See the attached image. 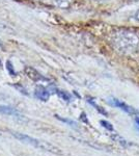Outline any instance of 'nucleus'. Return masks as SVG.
Wrapping results in <instances>:
<instances>
[{"label": "nucleus", "instance_id": "nucleus-1", "mask_svg": "<svg viewBox=\"0 0 139 156\" xmlns=\"http://www.w3.org/2000/svg\"><path fill=\"white\" fill-rule=\"evenodd\" d=\"M114 47L123 53H133L139 50V34L130 30H120L113 36Z\"/></svg>", "mask_w": 139, "mask_h": 156}, {"label": "nucleus", "instance_id": "nucleus-2", "mask_svg": "<svg viewBox=\"0 0 139 156\" xmlns=\"http://www.w3.org/2000/svg\"><path fill=\"white\" fill-rule=\"evenodd\" d=\"M12 135H14L17 140H21V142L25 143V144H29V145L33 146V147L40 148V149H42L44 151H49V152L55 153V154H60V153H61L60 152V150L55 147V146H53L51 144H48V143H46V142H41V140H36V138H33L31 136H28V135H26V134L14 132L12 133Z\"/></svg>", "mask_w": 139, "mask_h": 156}, {"label": "nucleus", "instance_id": "nucleus-3", "mask_svg": "<svg viewBox=\"0 0 139 156\" xmlns=\"http://www.w3.org/2000/svg\"><path fill=\"white\" fill-rule=\"evenodd\" d=\"M109 103L111 105H113V106L120 108V109L123 110V112H128V114H133V112H135V110H134L132 107H130L129 105H127L126 103H123L122 101H120V100L114 99V98H113V99H110Z\"/></svg>", "mask_w": 139, "mask_h": 156}, {"label": "nucleus", "instance_id": "nucleus-4", "mask_svg": "<svg viewBox=\"0 0 139 156\" xmlns=\"http://www.w3.org/2000/svg\"><path fill=\"white\" fill-rule=\"evenodd\" d=\"M35 97L37 99H40L41 101H48L50 97V93L48 92L47 89H45L44 87H37L35 89Z\"/></svg>", "mask_w": 139, "mask_h": 156}, {"label": "nucleus", "instance_id": "nucleus-5", "mask_svg": "<svg viewBox=\"0 0 139 156\" xmlns=\"http://www.w3.org/2000/svg\"><path fill=\"white\" fill-rule=\"evenodd\" d=\"M0 112L5 115H17V110L12 107L9 106H4V105H0Z\"/></svg>", "mask_w": 139, "mask_h": 156}, {"label": "nucleus", "instance_id": "nucleus-6", "mask_svg": "<svg viewBox=\"0 0 139 156\" xmlns=\"http://www.w3.org/2000/svg\"><path fill=\"white\" fill-rule=\"evenodd\" d=\"M57 94H58V96L61 98L62 100H64V101H67V102H70L71 100H72V98H71V95L69 94V93L64 92V90H57Z\"/></svg>", "mask_w": 139, "mask_h": 156}, {"label": "nucleus", "instance_id": "nucleus-7", "mask_svg": "<svg viewBox=\"0 0 139 156\" xmlns=\"http://www.w3.org/2000/svg\"><path fill=\"white\" fill-rule=\"evenodd\" d=\"M101 124H102V126H103V127H105L106 129H108V130H113V126L110 124L109 122H107V121L102 120V121H101Z\"/></svg>", "mask_w": 139, "mask_h": 156}, {"label": "nucleus", "instance_id": "nucleus-8", "mask_svg": "<svg viewBox=\"0 0 139 156\" xmlns=\"http://www.w3.org/2000/svg\"><path fill=\"white\" fill-rule=\"evenodd\" d=\"M88 102H89L90 103V104H92V105H93V106H95L96 108H97V109L99 110V112H101V114H103V115H107V112H105V110H103L102 109V108H101L100 106H99V105H97V104H96V103L95 102H93V101H92V100H88Z\"/></svg>", "mask_w": 139, "mask_h": 156}, {"label": "nucleus", "instance_id": "nucleus-9", "mask_svg": "<svg viewBox=\"0 0 139 156\" xmlns=\"http://www.w3.org/2000/svg\"><path fill=\"white\" fill-rule=\"evenodd\" d=\"M134 17H135L136 21H138V22H139V9L135 12V16H134Z\"/></svg>", "mask_w": 139, "mask_h": 156}, {"label": "nucleus", "instance_id": "nucleus-10", "mask_svg": "<svg viewBox=\"0 0 139 156\" xmlns=\"http://www.w3.org/2000/svg\"><path fill=\"white\" fill-rule=\"evenodd\" d=\"M135 121H136V123H137V124L139 125V117H138V118H136Z\"/></svg>", "mask_w": 139, "mask_h": 156}]
</instances>
